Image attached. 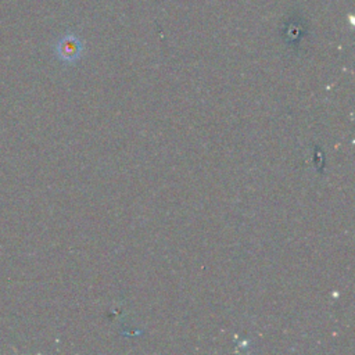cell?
Listing matches in <instances>:
<instances>
[{"label": "cell", "instance_id": "obj_1", "mask_svg": "<svg viewBox=\"0 0 355 355\" xmlns=\"http://www.w3.org/2000/svg\"><path fill=\"white\" fill-rule=\"evenodd\" d=\"M82 50H83L82 42L73 35H67L62 39H60L55 49L58 58L64 62L76 61L80 57Z\"/></svg>", "mask_w": 355, "mask_h": 355}]
</instances>
